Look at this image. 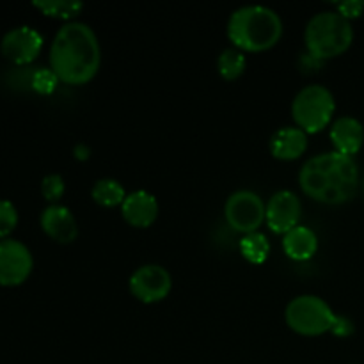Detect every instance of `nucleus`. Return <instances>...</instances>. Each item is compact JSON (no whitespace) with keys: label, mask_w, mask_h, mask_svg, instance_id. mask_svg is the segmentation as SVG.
<instances>
[{"label":"nucleus","mask_w":364,"mask_h":364,"mask_svg":"<svg viewBox=\"0 0 364 364\" xmlns=\"http://www.w3.org/2000/svg\"><path fill=\"white\" fill-rule=\"evenodd\" d=\"M34 267L31 251L18 240L0 242V284L20 287L28 279Z\"/></svg>","instance_id":"nucleus-9"},{"label":"nucleus","mask_w":364,"mask_h":364,"mask_svg":"<svg viewBox=\"0 0 364 364\" xmlns=\"http://www.w3.org/2000/svg\"><path fill=\"white\" fill-rule=\"evenodd\" d=\"M41 230L57 244H73L78 237V224L70 208L50 205L41 213Z\"/></svg>","instance_id":"nucleus-12"},{"label":"nucleus","mask_w":364,"mask_h":364,"mask_svg":"<svg viewBox=\"0 0 364 364\" xmlns=\"http://www.w3.org/2000/svg\"><path fill=\"white\" fill-rule=\"evenodd\" d=\"M226 32L235 48L242 52H265L283 36V20L267 6H242L231 13Z\"/></svg>","instance_id":"nucleus-3"},{"label":"nucleus","mask_w":364,"mask_h":364,"mask_svg":"<svg viewBox=\"0 0 364 364\" xmlns=\"http://www.w3.org/2000/svg\"><path fill=\"white\" fill-rule=\"evenodd\" d=\"M299 185L308 198L323 205H345L361 187V173L354 156L338 151L320 153L306 160L299 171Z\"/></svg>","instance_id":"nucleus-1"},{"label":"nucleus","mask_w":364,"mask_h":364,"mask_svg":"<svg viewBox=\"0 0 364 364\" xmlns=\"http://www.w3.org/2000/svg\"><path fill=\"white\" fill-rule=\"evenodd\" d=\"M32 6L46 16L60 18V20H71L84 9V4L77 0H41V2H32Z\"/></svg>","instance_id":"nucleus-20"},{"label":"nucleus","mask_w":364,"mask_h":364,"mask_svg":"<svg viewBox=\"0 0 364 364\" xmlns=\"http://www.w3.org/2000/svg\"><path fill=\"white\" fill-rule=\"evenodd\" d=\"M43 36L28 25L14 27L7 32L0 43V52L14 64H28L41 53Z\"/></svg>","instance_id":"nucleus-10"},{"label":"nucleus","mask_w":364,"mask_h":364,"mask_svg":"<svg viewBox=\"0 0 364 364\" xmlns=\"http://www.w3.org/2000/svg\"><path fill=\"white\" fill-rule=\"evenodd\" d=\"M240 252L249 263L262 265V263L267 262L270 255L269 238L263 233H259V231L244 235V238L240 240Z\"/></svg>","instance_id":"nucleus-19"},{"label":"nucleus","mask_w":364,"mask_h":364,"mask_svg":"<svg viewBox=\"0 0 364 364\" xmlns=\"http://www.w3.org/2000/svg\"><path fill=\"white\" fill-rule=\"evenodd\" d=\"M59 78L57 75L53 73L50 68H41V70H36L32 73V80L31 85L36 92L39 95H52L53 91L57 89V84H59Z\"/></svg>","instance_id":"nucleus-21"},{"label":"nucleus","mask_w":364,"mask_h":364,"mask_svg":"<svg viewBox=\"0 0 364 364\" xmlns=\"http://www.w3.org/2000/svg\"><path fill=\"white\" fill-rule=\"evenodd\" d=\"M331 142L334 146V151L354 156L355 153L361 151L364 144L363 123L352 116H341L331 127Z\"/></svg>","instance_id":"nucleus-15"},{"label":"nucleus","mask_w":364,"mask_h":364,"mask_svg":"<svg viewBox=\"0 0 364 364\" xmlns=\"http://www.w3.org/2000/svg\"><path fill=\"white\" fill-rule=\"evenodd\" d=\"M64 180L60 174H48L41 181V194L46 201L57 205L60 198L64 196Z\"/></svg>","instance_id":"nucleus-22"},{"label":"nucleus","mask_w":364,"mask_h":364,"mask_svg":"<svg viewBox=\"0 0 364 364\" xmlns=\"http://www.w3.org/2000/svg\"><path fill=\"white\" fill-rule=\"evenodd\" d=\"M336 110L334 96L326 85H304L291 102V117L306 134H318L333 119Z\"/></svg>","instance_id":"nucleus-5"},{"label":"nucleus","mask_w":364,"mask_h":364,"mask_svg":"<svg viewBox=\"0 0 364 364\" xmlns=\"http://www.w3.org/2000/svg\"><path fill=\"white\" fill-rule=\"evenodd\" d=\"M267 205L256 192L237 191L226 199L224 217L230 228L238 233H255L265 223Z\"/></svg>","instance_id":"nucleus-7"},{"label":"nucleus","mask_w":364,"mask_h":364,"mask_svg":"<svg viewBox=\"0 0 364 364\" xmlns=\"http://www.w3.org/2000/svg\"><path fill=\"white\" fill-rule=\"evenodd\" d=\"M361 187H363V192H364V174H363V180H361Z\"/></svg>","instance_id":"nucleus-27"},{"label":"nucleus","mask_w":364,"mask_h":364,"mask_svg":"<svg viewBox=\"0 0 364 364\" xmlns=\"http://www.w3.org/2000/svg\"><path fill=\"white\" fill-rule=\"evenodd\" d=\"M18 224V212L14 205L6 199H0V238L13 233Z\"/></svg>","instance_id":"nucleus-23"},{"label":"nucleus","mask_w":364,"mask_h":364,"mask_svg":"<svg viewBox=\"0 0 364 364\" xmlns=\"http://www.w3.org/2000/svg\"><path fill=\"white\" fill-rule=\"evenodd\" d=\"M91 198L96 205L103 206V208H114V206H121L127 199V192L124 187L114 178H102L92 185Z\"/></svg>","instance_id":"nucleus-17"},{"label":"nucleus","mask_w":364,"mask_h":364,"mask_svg":"<svg viewBox=\"0 0 364 364\" xmlns=\"http://www.w3.org/2000/svg\"><path fill=\"white\" fill-rule=\"evenodd\" d=\"M121 215L130 226L149 228L159 217V201L151 192L134 191L121 205Z\"/></svg>","instance_id":"nucleus-13"},{"label":"nucleus","mask_w":364,"mask_h":364,"mask_svg":"<svg viewBox=\"0 0 364 364\" xmlns=\"http://www.w3.org/2000/svg\"><path fill=\"white\" fill-rule=\"evenodd\" d=\"M302 205L297 194L291 191H279L269 199L265 212V223L276 235H287L299 226Z\"/></svg>","instance_id":"nucleus-11"},{"label":"nucleus","mask_w":364,"mask_h":364,"mask_svg":"<svg viewBox=\"0 0 364 364\" xmlns=\"http://www.w3.org/2000/svg\"><path fill=\"white\" fill-rule=\"evenodd\" d=\"M284 320L301 336H320L331 333L336 315L323 299L316 295H299L288 302Z\"/></svg>","instance_id":"nucleus-6"},{"label":"nucleus","mask_w":364,"mask_h":364,"mask_svg":"<svg viewBox=\"0 0 364 364\" xmlns=\"http://www.w3.org/2000/svg\"><path fill=\"white\" fill-rule=\"evenodd\" d=\"M269 149L277 160H283V162L297 160L308 149V134L299 127H283L272 134Z\"/></svg>","instance_id":"nucleus-14"},{"label":"nucleus","mask_w":364,"mask_h":364,"mask_svg":"<svg viewBox=\"0 0 364 364\" xmlns=\"http://www.w3.org/2000/svg\"><path fill=\"white\" fill-rule=\"evenodd\" d=\"M338 13L343 14L347 20H352V18H358L363 14L364 2H358V0H348V2H340L338 4Z\"/></svg>","instance_id":"nucleus-25"},{"label":"nucleus","mask_w":364,"mask_h":364,"mask_svg":"<svg viewBox=\"0 0 364 364\" xmlns=\"http://www.w3.org/2000/svg\"><path fill=\"white\" fill-rule=\"evenodd\" d=\"M283 249L287 256L295 262H306L316 255L318 238L316 233L308 226H297L283 235Z\"/></svg>","instance_id":"nucleus-16"},{"label":"nucleus","mask_w":364,"mask_h":364,"mask_svg":"<svg viewBox=\"0 0 364 364\" xmlns=\"http://www.w3.org/2000/svg\"><path fill=\"white\" fill-rule=\"evenodd\" d=\"M354 331H355L354 322H352L348 316H343V315H336V320H334L333 327H331V333L338 338L352 336V334H354Z\"/></svg>","instance_id":"nucleus-24"},{"label":"nucleus","mask_w":364,"mask_h":364,"mask_svg":"<svg viewBox=\"0 0 364 364\" xmlns=\"http://www.w3.org/2000/svg\"><path fill=\"white\" fill-rule=\"evenodd\" d=\"M308 53L316 60L340 57L354 43V27L338 11H322L308 21L304 31Z\"/></svg>","instance_id":"nucleus-4"},{"label":"nucleus","mask_w":364,"mask_h":364,"mask_svg":"<svg viewBox=\"0 0 364 364\" xmlns=\"http://www.w3.org/2000/svg\"><path fill=\"white\" fill-rule=\"evenodd\" d=\"M245 68H247V59L245 53L238 48H226L219 53L217 59V70L224 80H237L244 75Z\"/></svg>","instance_id":"nucleus-18"},{"label":"nucleus","mask_w":364,"mask_h":364,"mask_svg":"<svg viewBox=\"0 0 364 364\" xmlns=\"http://www.w3.org/2000/svg\"><path fill=\"white\" fill-rule=\"evenodd\" d=\"M102 64V46L95 31L82 21H68L57 31L50 46V70L68 85H82L96 77Z\"/></svg>","instance_id":"nucleus-2"},{"label":"nucleus","mask_w":364,"mask_h":364,"mask_svg":"<svg viewBox=\"0 0 364 364\" xmlns=\"http://www.w3.org/2000/svg\"><path fill=\"white\" fill-rule=\"evenodd\" d=\"M130 294L142 304H155V302L164 301L169 295L173 288V277L169 270L164 269L156 263H148V265L139 267L134 270L128 281Z\"/></svg>","instance_id":"nucleus-8"},{"label":"nucleus","mask_w":364,"mask_h":364,"mask_svg":"<svg viewBox=\"0 0 364 364\" xmlns=\"http://www.w3.org/2000/svg\"><path fill=\"white\" fill-rule=\"evenodd\" d=\"M73 155H75V159L80 160V162H84V160H87L89 156H91V149H89L87 144H77L73 149Z\"/></svg>","instance_id":"nucleus-26"}]
</instances>
